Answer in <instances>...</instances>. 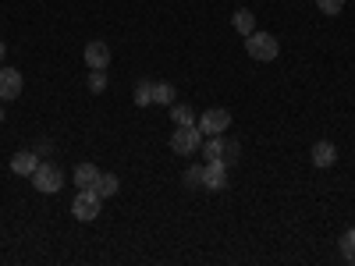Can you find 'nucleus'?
I'll list each match as a JSON object with an SVG mask.
<instances>
[{
  "instance_id": "nucleus-19",
  "label": "nucleus",
  "mask_w": 355,
  "mask_h": 266,
  "mask_svg": "<svg viewBox=\"0 0 355 266\" xmlns=\"http://www.w3.org/2000/svg\"><path fill=\"white\" fill-rule=\"evenodd\" d=\"M89 89H93V93H103L107 89V68H89Z\"/></svg>"
},
{
  "instance_id": "nucleus-18",
  "label": "nucleus",
  "mask_w": 355,
  "mask_h": 266,
  "mask_svg": "<svg viewBox=\"0 0 355 266\" xmlns=\"http://www.w3.org/2000/svg\"><path fill=\"white\" fill-rule=\"evenodd\" d=\"M185 185H189V188H202V185H206V167L192 163V167L185 170Z\"/></svg>"
},
{
  "instance_id": "nucleus-8",
  "label": "nucleus",
  "mask_w": 355,
  "mask_h": 266,
  "mask_svg": "<svg viewBox=\"0 0 355 266\" xmlns=\"http://www.w3.org/2000/svg\"><path fill=\"white\" fill-rule=\"evenodd\" d=\"M36 167H40V153H36V150H21V153L11 157V170H15L18 177H33Z\"/></svg>"
},
{
  "instance_id": "nucleus-13",
  "label": "nucleus",
  "mask_w": 355,
  "mask_h": 266,
  "mask_svg": "<svg viewBox=\"0 0 355 266\" xmlns=\"http://www.w3.org/2000/svg\"><path fill=\"white\" fill-rule=\"evenodd\" d=\"M231 25H234V33L249 36V33H256V15H252V11H234Z\"/></svg>"
},
{
  "instance_id": "nucleus-14",
  "label": "nucleus",
  "mask_w": 355,
  "mask_h": 266,
  "mask_svg": "<svg viewBox=\"0 0 355 266\" xmlns=\"http://www.w3.org/2000/svg\"><path fill=\"white\" fill-rule=\"evenodd\" d=\"M171 121L182 128V125H196V114H192V107H185V103H171Z\"/></svg>"
},
{
  "instance_id": "nucleus-7",
  "label": "nucleus",
  "mask_w": 355,
  "mask_h": 266,
  "mask_svg": "<svg viewBox=\"0 0 355 266\" xmlns=\"http://www.w3.org/2000/svg\"><path fill=\"white\" fill-rule=\"evenodd\" d=\"M21 85H25V78H21L18 68H0V100L4 103L21 96Z\"/></svg>"
},
{
  "instance_id": "nucleus-12",
  "label": "nucleus",
  "mask_w": 355,
  "mask_h": 266,
  "mask_svg": "<svg viewBox=\"0 0 355 266\" xmlns=\"http://www.w3.org/2000/svg\"><path fill=\"white\" fill-rule=\"evenodd\" d=\"M100 167H93V163H78L75 167V185L78 188H96V181H100Z\"/></svg>"
},
{
  "instance_id": "nucleus-5",
  "label": "nucleus",
  "mask_w": 355,
  "mask_h": 266,
  "mask_svg": "<svg viewBox=\"0 0 355 266\" xmlns=\"http://www.w3.org/2000/svg\"><path fill=\"white\" fill-rule=\"evenodd\" d=\"M33 185H36V192H43V195L61 192V188H64V170L57 167V163H40L36 174H33Z\"/></svg>"
},
{
  "instance_id": "nucleus-6",
  "label": "nucleus",
  "mask_w": 355,
  "mask_h": 266,
  "mask_svg": "<svg viewBox=\"0 0 355 266\" xmlns=\"http://www.w3.org/2000/svg\"><path fill=\"white\" fill-rule=\"evenodd\" d=\"M196 125H199L202 139H206V135H224V132H227V125H231V110H224V107H210V110H206Z\"/></svg>"
},
{
  "instance_id": "nucleus-20",
  "label": "nucleus",
  "mask_w": 355,
  "mask_h": 266,
  "mask_svg": "<svg viewBox=\"0 0 355 266\" xmlns=\"http://www.w3.org/2000/svg\"><path fill=\"white\" fill-rule=\"evenodd\" d=\"M341 256L355 263V227H348V231L341 234Z\"/></svg>"
},
{
  "instance_id": "nucleus-9",
  "label": "nucleus",
  "mask_w": 355,
  "mask_h": 266,
  "mask_svg": "<svg viewBox=\"0 0 355 266\" xmlns=\"http://www.w3.org/2000/svg\"><path fill=\"white\" fill-rule=\"evenodd\" d=\"M85 64L89 68H110V46L103 39L85 43Z\"/></svg>"
},
{
  "instance_id": "nucleus-23",
  "label": "nucleus",
  "mask_w": 355,
  "mask_h": 266,
  "mask_svg": "<svg viewBox=\"0 0 355 266\" xmlns=\"http://www.w3.org/2000/svg\"><path fill=\"white\" fill-rule=\"evenodd\" d=\"M0 121H4V110H0Z\"/></svg>"
},
{
  "instance_id": "nucleus-1",
  "label": "nucleus",
  "mask_w": 355,
  "mask_h": 266,
  "mask_svg": "<svg viewBox=\"0 0 355 266\" xmlns=\"http://www.w3.org/2000/svg\"><path fill=\"white\" fill-rule=\"evenodd\" d=\"M100 206H103V195L96 188H78V195L71 199V213L82 224H93L100 217Z\"/></svg>"
},
{
  "instance_id": "nucleus-3",
  "label": "nucleus",
  "mask_w": 355,
  "mask_h": 266,
  "mask_svg": "<svg viewBox=\"0 0 355 266\" xmlns=\"http://www.w3.org/2000/svg\"><path fill=\"white\" fill-rule=\"evenodd\" d=\"M245 50H249V57H252V61H263V64H266V61H274V57L281 53L277 39H274L270 33H259V28L245 36Z\"/></svg>"
},
{
  "instance_id": "nucleus-16",
  "label": "nucleus",
  "mask_w": 355,
  "mask_h": 266,
  "mask_svg": "<svg viewBox=\"0 0 355 266\" xmlns=\"http://www.w3.org/2000/svg\"><path fill=\"white\" fill-rule=\"evenodd\" d=\"M174 85L171 82H153V103H164V107H171L174 103Z\"/></svg>"
},
{
  "instance_id": "nucleus-15",
  "label": "nucleus",
  "mask_w": 355,
  "mask_h": 266,
  "mask_svg": "<svg viewBox=\"0 0 355 266\" xmlns=\"http://www.w3.org/2000/svg\"><path fill=\"white\" fill-rule=\"evenodd\" d=\"M117 188H121V177H117V174H100V181H96V192H100L103 199L117 195Z\"/></svg>"
},
{
  "instance_id": "nucleus-2",
  "label": "nucleus",
  "mask_w": 355,
  "mask_h": 266,
  "mask_svg": "<svg viewBox=\"0 0 355 266\" xmlns=\"http://www.w3.org/2000/svg\"><path fill=\"white\" fill-rule=\"evenodd\" d=\"M214 160L231 167L234 160H239V142L224 139V135H206V163H214Z\"/></svg>"
},
{
  "instance_id": "nucleus-22",
  "label": "nucleus",
  "mask_w": 355,
  "mask_h": 266,
  "mask_svg": "<svg viewBox=\"0 0 355 266\" xmlns=\"http://www.w3.org/2000/svg\"><path fill=\"white\" fill-rule=\"evenodd\" d=\"M4 57H8V46H4V39H0V64H4Z\"/></svg>"
},
{
  "instance_id": "nucleus-17",
  "label": "nucleus",
  "mask_w": 355,
  "mask_h": 266,
  "mask_svg": "<svg viewBox=\"0 0 355 266\" xmlns=\"http://www.w3.org/2000/svg\"><path fill=\"white\" fill-rule=\"evenodd\" d=\"M150 103H153V82L142 78V82L135 85V107H150Z\"/></svg>"
},
{
  "instance_id": "nucleus-11",
  "label": "nucleus",
  "mask_w": 355,
  "mask_h": 266,
  "mask_svg": "<svg viewBox=\"0 0 355 266\" xmlns=\"http://www.w3.org/2000/svg\"><path fill=\"white\" fill-rule=\"evenodd\" d=\"M202 188H210V192H224V188H227V167H224L220 160L206 163V185H202Z\"/></svg>"
},
{
  "instance_id": "nucleus-10",
  "label": "nucleus",
  "mask_w": 355,
  "mask_h": 266,
  "mask_svg": "<svg viewBox=\"0 0 355 266\" xmlns=\"http://www.w3.org/2000/svg\"><path fill=\"white\" fill-rule=\"evenodd\" d=\"M309 160H313V167H334V160H338V150H334V142H313V150H309Z\"/></svg>"
},
{
  "instance_id": "nucleus-4",
  "label": "nucleus",
  "mask_w": 355,
  "mask_h": 266,
  "mask_svg": "<svg viewBox=\"0 0 355 266\" xmlns=\"http://www.w3.org/2000/svg\"><path fill=\"white\" fill-rule=\"evenodd\" d=\"M171 150H174L178 157L199 153V150H202V132H199V125H182V128H174V135H171Z\"/></svg>"
},
{
  "instance_id": "nucleus-21",
  "label": "nucleus",
  "mask_w": 355,
  "mask_h": 266,
  "mask_svg": "<svg viewBox=\"0 0 355 266\" xmlns=\"http://www.w3.org/2000/svg\"><path fill=\"white\" fill-rule=\"evenodd\" d=\"M316 8H320L323 15H331V18H334V15L345 11V0H316Z\"/></svg>"
}]
</instances>
